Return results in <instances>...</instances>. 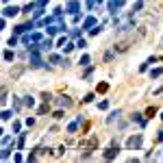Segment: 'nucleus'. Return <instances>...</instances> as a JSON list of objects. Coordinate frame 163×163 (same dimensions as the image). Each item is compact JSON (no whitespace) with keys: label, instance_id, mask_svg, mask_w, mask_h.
<instances>
[{"label":"nucleus","instance_id":"obj_1","mask_svg":"<svg viewBox=\"0 0 163 163\" xmlns=\"http://www.w3.org/2000/svg\"><path fill=\"white\" fill-rule=\"evenodd\" d=\"M126 146H129L131 150H137L139 146H141V135H135V137H131L129 141H126Z\"/></svg>","mask_w":163,"mask_h":163},{"label":"nucleus","instance_id":"obj_2","mask_svg":"<svg viewBox=\"0 0 163 163\" xmlns=\"http://www.w3.org/2000/svg\"><path fill=\"white\" fill-rule=\"evenodd\" d=\"M20 13V9H18V7H5V9H2V15H5V18H13V15H18Z\"/></svg>","mask_w":163,"mask_h":163},{"label":"nucleus","instance_id":"obj_3","mask_svg":"<svg viewBox=\"0 0 163 163\" xmlns=\"http://www.w3.org/2000/svg\"><path fill=\"white\" fill-rule=\"evenodd\" d=\"M76 11H78V2L76 0H70L68 2V13H76Z\"/></svg>","mask_w":163,"mask_h":163},{"label":"nucleus","instance_id":"obj_4","mask_svg":"<svg viewBox=\"0 0 163 163\" xmlns=\"http://www.w3.org/2000/svg\"><path fill=\"white\" fill-rule=\"evenodd\" d=\"M115 157H118V148H109L107 152H104V159H109V161L115 159Z\"/></svg>","mask_w":163,"mask_h":163},{"label":"nucleus","instance_id":"obj_5","mask_svg":"<svg viewBox=\"0 0 163 163\" xmlns=\"http://www.w3.org/2000/svg\"><path fill=\"white\" fill-rule=\"evenodd\" d=\"M94 26H96V18H87L83 22V28H94Z\"/></svg>","mask_w":163,"mask_h":163},{"label":"nucleus","instance_id":"obj_6","mask_svg":"<svg viewBox=\"0 0 163 163\" xmlns=\"http://www.w3.org/2000/svg\"><path fill=\"white\" fill-rule=\"evenodd\" d=\"M39 48H41V50H50V48H52V39H44Z\"/></svg>","mask_w":163,"mask_h":163},{"label":"nucleus","instance_id":"obj_7","mask_svg":"<svg viewBox=\"0 0 163 163\" xmlns=\"http://www.w3.org/2000/svg\"><path fill=\"white\" fill-rule=\"evenodd\" d=\"M161 74H163V68H157V70H152V72H150V76H152V78H159Z\"/></svg>","mask_w":163,"mask_h":163},{"label":"nucleus","instance_id":"obj_8","mask_svg":"<svg viewBox=\"0 0 163 163\" xmlns=\"http://www.w3.org/2000/svg\"><path fill=\"white\" fill-rule=\"evenodd\" d=\"M50 61H52V63H68V61H63L59 57V54H52V57H50Z\"/></svg>","mask_w":163,"mask_h":163},{"label":"nucleus","instance_id":"obj_9","mask_svg":"<svg viewBox=\"0 0 163 163\" xmlns=\"http://www.w3.org/2000/svg\"><path fill=\"white\" fill-rule=\"evenodd\" d=\"M78 120H76V122H72V124H70V126H68V131H70V133H76V129H78Z\"/></svg>","mask_w":163,"mask_h":163},{"label":"nucleus","instance_id":"obj_10","mask_svg":"<svg viewBox=\"0 0 163 163\" xmlns=\"http://www.w3.org/2000/svg\"><path fill=\"white\" fill-rule=\"evenodd\" d=\"M59 104H61V107H72V100H70V98H61Z\"/></svg>","mask_w":163,"mask_h":163},{"label":"nucleus","instance_id":"obj_11","mask_svg":"<svg viewBox=\"0 0 163 163\" xmlns=\"http://www.w3.org/2000/svg\"><path fill=\"white\" fill-rule=\"evenodd\" d=\"M13 59H15V54L11 52V50H7L5 52V61H13Z\"/></svg>","mask_w":163,"mask_h":163},{"label":"nucleus","instance_id":"obj_12","mask_svg":"<svg viewBox=\"0 0 163 163\" xmlns=\"http://www.w3.org/2000/svg\"><path fill=\"white\" fill-rule=\"evenodd\" d=\"M80 65H87L89 63V54H83V57H80V61H78Z\"/></svg>","mask_w":163,"mask_h":163},{"label":"nucleus","instance_id":"obj_13","mask_svg":"<svg viewBox=\"0 0 163 163\" xmlns=\"http://www.w3.org/2000/svg\"><path fill=\"white\" fill-rule=\"evenodd\" d=\"M11 157V148H2V159H9Z\"/></svg>","mask_w":163,"mask_h":163},{"label":"nucleus","instance_id":"obj_14","mask_svg":"<svg viewBox=\"0 0 163 163\" xmlns=\"http://www.w3.org/2000/svg\"><path fill=\"white\" fill-rule=\"evenodd\" d=\"M100 30H102V26H94V28H89V33H91V35H98Z\"/></svg>","mask_w":163,"mask_h":163},{"label":"nucleus","instance_id":"obj_15","mask_svg":"<svg viewBox=\"0 0 163 163\" xmlns=\"http://www.w3.org/2000/svg\"><path fill=\"white\" fill-rule=\"evenodd\" d=\"M118 118H120V111H113V113H111V118H109V122H115Z\"/></svg>","mask_w":163,"mask_h":163},{"label":"nucleus","instance_id":"obj_16","mask_svg":"<svg viewBox=\"0 0 163 163\" xmlns=\"http://www.w3.org/2000/svg\"><path fill=\"white\" fill-rule=\"evenodd\" d=\"M107 89H109V85H107V83H100V85H98V91H102V94L107 91Z\"/></svg>","mask_w":163,"mask_h":163},{"label":"nucleus","instance_id":"obj_17","mask_svg":"<svg viewBox=\"0 0 163 163\" xmlns=\"http://www.w3.org/2000/svg\"><path fill=\"white\" fill-rule=\"evenodd\" d=\"M154 113H157V109H154V107H150V109H148V111H146V115H148V118H152V115H154Z\"/></svg>","mask_w":163,"mask_h":163},{"label":"nucleus","instance_id":"obj_18","mask_svg":"<svg viewBox=\"0 0 163 163\" xmlns=\"http://www.w3.org/2000/svg\"><path fill=\"white\" fill-rule=\"evenodd\" d=\"M74 48H76L74 44H65V46H63V50H65V52H70V50H74Z\"/></svg>","mask_w":163,"mask_h":163},{"label":"nucleus","instance_id":"obj_19","mask_svg":"<svg viewBox=\"0 0 163 163\" xmlns=\"http://www.w3.org/2000/svg\"><path fill=\"white\" fill-rule=\"evenodd\" d=\"M24 104H28V107H33V104H35V100H33V98H30V96H28V98L24 100Z\"/></svg>","mask_w":163,"mask_h":163},{"label":"nucleus","instance_id":"obj_20","mask_svg":"<svg viewBox=\"0 0 163 163\" xmlns=\"http://www.w3.org/2000/svg\"><path fill=\"white\" fill-rule=\"evenodd\" d=\"M83 100H85V102H91V100H94V94H87V96H85Z\"/></svg>","mask_w":163,"mask_h":163},{"label":"nucleus","instance_id":"obj_21","mask_svg":"<svg viewBox=\"0 0 163 163\" xmlns=\"http://www.w3.org/2000/svg\"><path fill=\"white\" fill-rule=\"evenodd\" d=\"M11 115H13V113H11V111H5V113H2V120H9Z\"/></svg>","mask_w":163,"mask_h":163},{"label":"nucleus","instance_id":"obj_22","mask_svg":"<svg viewBox=\"0 0 163 163\" xmlns=\"http://www.w3.org/2000/svg\"><path fill=\"white\" fill-rule=\"evenodd\" d=\"M33 9H35V5H26V7H24V11H26V13H30Z\"/></svg>","mask_w":163,"mask_h":163},{"label":"nucleus","instance_id":"obj_23","mask_svg":"<svg viewBox=\"0 0 163 163\" xmlns=\"http://www.w3.org/2000/svg\"><path fill=\"white\" fill-rule=\"evenodd\" d=\"M76 46H78V48H85V46H87V41H85V39H78V44H76Z\"/></svg>","mask_w":163,"mask_h":163},{"label":"nucleus","instance_id":"obj_24","mask_svg":"<svg viewBox=\"0 0 163 163\" xmlns=\"http://www.w3.org/2000/svg\"><path fill=\"white\" fill-rule=\"evenodd\" d=\"M46 2H48V0H39V5H41V7H44V5H46Z\"/></svg>","mask_w":163,"mask_h":163},{"label":"nucleus","instance_id":"obj_25","mask_svg":"<svg viewBox=\"0 0 163 163\" xmlns=\"http://www.w3.org/2000/svg\"><path fill=\"white\" fill-rule=\"evenodd\" d=\"M2 2H9V0H2Z\"/></svg>","mask_w":163,"mask_h":163}]
</instances>
